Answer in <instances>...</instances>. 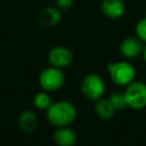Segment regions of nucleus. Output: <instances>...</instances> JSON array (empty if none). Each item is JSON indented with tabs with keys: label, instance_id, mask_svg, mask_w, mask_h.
<instances>
[{
	"label": "nucleus",
	"instance_id": "1a4fd4ad",
	"mask_svg": "<svg viewBox=\"0 0 146 146\" xmlns=\"http://www.w3.org/2000/svg\"><path fill=\"white\" fill-rule=\"evenodd\" d=\"M100 10L106 17L116 19L123 16L125 11V5L123 0H102Z\"/></svg>",
	"mask_w": 146,
	"mask_h": 146
},
{
	"label": "nucleus",
	"instance_id": "9d476101",
	"mask_svg": "<svg viewBox=\"0 0 146 146\" xmlns=\"http://www.w3.org/2000/svg\"><path fill=\"white\" fill-rule=\"evenodd\" d=\"M54 141L57 146H74L76 143V133L67 127H59L54 132Z\"/></svg>",
	"mask_w": 146,
	"mask_h": 146
},
{
	"label": "nucleus",
	"instance_id": "20e7f679",
	"mask_svg": "<svg viewBox=\"0 0 146 146\" xmlns=\"http://www.w3.org/2000/svg\"><path fill=\"white\" fill-rule=\"evenodd\" d=\"M66 75L63 71V68H58L55 66H49L43 68L38 78L39 84L42 88V90H46L48 92L57 91L65 84Z\"/></svg>",
	"mask_w": 146,
	"mask_h": 146
},
{
	"label": "nucleus",
	"instance_id": "423d86ee",
	"mask_svg": "<svg viewBox=\"0 0 146 146\" xmlns=\"http://www.w3.org/2000/svg\"><path fill=\"white\" fill-rule=\"evenodd\" d=\"M74 60L73 51L66 46H55L48 52V62L51 66L58 68L68 67Z\"/></svg>",
	"mask_w": 146,
	"mask_h": 146
},
{
	"label": "nucleus",
	"instance_id": "dca6fc26",
	"mask_svg": "<svg viewBox=\"0 0 146 146\" xmlns=\"http://www.w3.org/2000/svg\"><path fill=\"white\" fill-rule=\"evenodd\" d=\"M74 0H56V7L60 10H68L73 6Z\"/></svg>",
	"mask_w": 146,
	"mask_h": 146
},
{
	"label": "nucleus",
	"instance_id": "0eeeda50",
	"mask_svg": "<svg viewBox=\"0 0 146 146\" xmlns=\"http://www.w3.org/2000/svg\"><path fill=\"white\" fill-rule=\"evenodd\" d=\"M145 42H143L137 35L124 38L119 46V51L122 57L127 59H133L138 56H141Z\"/></svg>",
	"mask_w": 146,
	"mask_h": 146
},
{
	"label": "nucleus",
	"instance_id": "9b49d317",
	"mask_svg": "<svg viewBox=\"0 0 146 146\" xmlns=\"http://www.w3.org/2000/svg\"><path fill=\"white\" fill-rule=\"evenodd\" d=\"M18 127L26 133L34 132L38 128V117L35 113L30 110L23 111L18 116Z\"/></svg>",
	"mask_w": 146,
	"mask_h": 146
},
{
	"label": "nucleus",
	"instance_id": "39448f33",
	"mask_svg": "<svg viewBox=\"0 0 146 146\" xmlns=\"http://www.w3.org/2000/svg\"><path fill=\"white\" fill-rule=\"evenodd\" d=\"M105 82L103 78L96 73H89L84 75L80 84V91L87 100L96 102L105 94Z\"/></svg>",
	"mask_w": 146,
	"mask_h": 146
},
{
	"label": "nucleus",
	"instance_id": "f3484780",
	"mask_svg": "<svg viewBox=\"0 0 146 146\" xmlns=\"http://www.w3.org/2000/svg\"><path fill=\"white\" fill-rule=\"evenodd\" d=\"M141 57H143V59H144V62L146 64V43L144 46V49H143V52H141Z\"/></svg>",
	"mask_w": 146,
	"mask_h": 146
},
{
	"label": "nucleus",
	"instance_id": "6e6552de",
	"mask_svg": "<svg viewBox=\"0 0 146 146\" xmlns=\"http://www.w3.org/2000/svg\"><path fill=\"white\" fill-rule=\"evenodd\" d=\"M62 19V10L58 9L56 6H48L43 8L39 15L38 21L42 26L46 27H52L56 26Z\"/></svg>",
	"mask_w": 146,
	"mask_h": 146
},
{
	"label": "nucleus",
	"instance_id": "f03ea898",
	"mask_svg": "<svg viewBox=\"0 0 146 146\" xmlns=\"http://www.w3.org/2000/svg\"><path fill=\"white\" fill-rule=\"evenodd\" d=\"M110 79L119 87H127L136 80V68L128 60H117L108 63L106 66Z\"/></svg>",
	"mask_w": 146,
	"mask_h": 146
},
{
	"label": "nucleus",
	"instance_id": "ddd939ff",
	"mask_svg": "<svg viewBox=\"0 0 146 146\" xmlns=\"http://www.w3.org/2000/svg\"><path fill=\"white\" fill-rule=\"evenodd\" d=\"M33 105L35 108L38 110H41V111H46L50 104L52 103L51 102V97L50 95L48 94V91L43 90V91H39L36 92L34 96H33Z\"/></svg>",
	"mask_w": 146,
	"mask_h": 146
},
{
	"label": "nucleus",
	"instance_id": "f257e3e1",
	"mask_svg": "<svg viewBox=\"0 0 146 146\" xmlns=\"http://www.w3.org/2000/svg\"><path fill=\"white\" fill-rule=\"evenodd\" d=\"M76 107L68 100H57L50 104L46 110V117L48 122L56 127H67L76 119Z\"/></svg>",
	"mask_w": 146,
	"mask_h": 146
},
{
	"label": "nucleus",
	"instance_id": "4468645a",
	"mask_svg": "<svg viewBox=\"0 0 146 146\" xmlns=\"http://www.w3.org/2000/svg\"><path fill=\"white\" fill-rule=\"evenodd\" d=\"M111 104L113 105V107L115 108V111H123L127 107V103H125V98H124V94L123 91H114L108 97Z\"/></svg>",
	"mask_w": 146,
	"mask_h": 146
},
{
	"label": "nucleus",
	"instance_id": "f8f14e48",
	"mask_svg": "<svg viewBox=\"0 0 146 146\" xmlns=\"http://www.w3.org/2000/svg\"><path fill=\"white\" fill-rule=\"evenodd\" d=\"M95 112L97 114V116L102 120H111L114 114H115V108L113 107V105L111 104L108 98H99L95 102Z\"/></svg>",
	"mask_w": 146,
	"mask_h": 146
},
{
	"label": "nucleus",
	"instance_id": "7ed1b4c3",
	"mask_svg": "<svg viewBox=\"0 0 146 146\" xmlns=\"http://www.w3.org/2000/svg\"><path fill=\"white\" fill-rule=\"evenodd\" d=\"M127 107L140 111L146 107V83L139 80H135L124 87L123 90Z\"/></svg>",
	"mask_w": 146,
	"mask_h": 146
},
{
	"label": "nucleus",
	"instance_id": "2eb2a0df",
	"mask_svg": "<svg viewBox=\"0 0 146 146\" xmlns=\"http://www.w3.org/2000/svg\"><path fill=\"white\" fill-rule=\"evenodd\" d=\"M135 32H136V35H137L143 42L146 43V17L141 18V19L136 24Z\"/></svg>",
	"mask_w": 146,
	"mask_h": 146
}]
</instances>
